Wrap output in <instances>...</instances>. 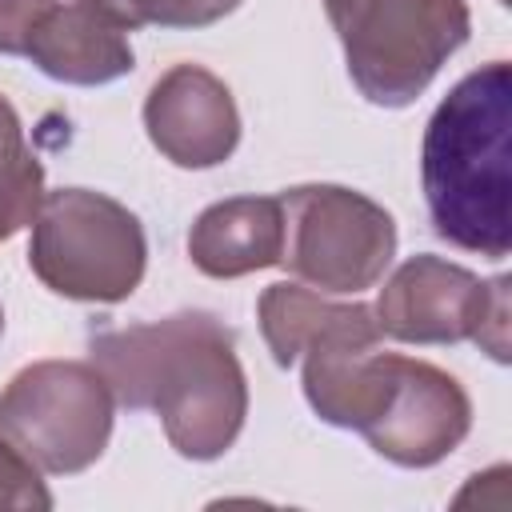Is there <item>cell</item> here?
<instances>
[{
  "mask_svg": "<svg viewBox=\"0 0 512 512\" xmlns=\"http://www.w3.org/2000/svg\"><path fill=\"white\" fill-rule=\"evenodd\" d=\"M120 408L156 412L176 456L220 460L248 420V376L232 328L184 308L164 320L108 328L88 344Z\"/></svg>",
  "mask_w": 512,
  "mask_h": 512,
  "instance_id": "obj_1",
  "label": "cell"
},
{
  "mask_svg": "<svg viewBox=\"0 0 512 512\" xmlns=\"http://www.w3.org/2000/svg\"><path fill=\"white\" fill-rule=\"evenodd\" d=\"M420 184L432 232L460 252H512V68L480 64L448 88L424 128Z\"/></svg>",
  "mask_w": 512,
  "mask_h": 512,
  "instance_id": "obj_2",
  "label": "cell"
},
{
  "mask_svg": "<svg viewBox=\"0 0 512 512\" xmlns=\"http://www.w3.org/2000/svg\"><path fill=\"white\" fill-rule=\"evenodd\" d=\"M356 92L376 108H408L468 44L464 0H324Z\"/></svg>",
  "mask_w": 512,
  "mask_h": 512,
  "instance_id": "obj_3",
  "label": "cell"
},
{
  "mask_svg": "<svg viewBox=\"0 0 512 512\" xmlns=\"http://www.w3.org/2000/svg\"><path fill=\"white\" fill-rule=\"evenodd\" d=\"M32 276L76 304H120L128 300L148 268V236L140 216L96 188H56L28 236Z\"/></svg>",
  "mask_w": 512,
  "mask_h": 512,
  "instance_id": "obj_4",
  "label": "cell"
},
{
  "mask_svg": "<svg viewBox=\"0 0 512 512\" xmlns=\"http://www.w3.org/2000/svg\"><path fill=\"white\" fill-rule=\"evenodd\" d=\"M116 420V396L92 360H32L0 388V436L44 476L88 472Z\"/></svg>",
  "mask_w": 512,
  "mask_h": 512,
  "instance_id": "obj_5",
  "label": "cell"
},
{
  "mask_svg": "<svg viewBox=\"0 0 512 512\" xmlns=\"http://www.w3.org/2000/svg\"><path fill=\"white\" fill-rule=\"evenodd\" d=\"M280 268L328 296H356L384 280L396 256V220L348 184H296L280 192Z\"/></svg>",
  "mask_w": 512,
  "mask_h": 512,
  "instance_id": "obj_6",
  "label": "cell"
},
{
  "mask_svg": "<svg viewBox=\"0 0 512 512\" xmlns=\"http://www.w3.org/2000/svg\"><path fill=\"white\" fill-rule=\"evenodd\" d=\"M508 276L480 280L472 268L444 256H408L380 288L372 316L380 336L396 344H480L496 364H508Z\"/></svg>",
  "mask_w": 512,
  "mask_h": 512,
  "instance_id": "obj_7",
  "label": "cell"
},
{
  "mask_svg": "<svg viewBox=\"0 0 512 512\" xmlns=\"http://www.w3.org/2000/svg\"><path fill=\"white\" fill-rule=\"evenodd\" d=\"M472 432V400L464 384L432 360L392 356L380 408L360 428L368 448L396 468H432L448 460Z\"/></svg>",
  "mask_w": 512,
  "mask_h": 512,
  "instance_id": "obj_8",
  "label": "cell"
},
{
  "mask_svg": "<svg viewBox=\"0 0 512 512\" xmlns=\"http://www.w3.org/2000/svg\"><path fill=\"white\" fill-rule=\"evenodd\" d=\"M392 356L396 352L384 348L372 304L336 300V308L300 348V364H304L300 384L308 408L332 428L360 432L384 400Z\"/></svg>",
  "mask_w": 512,
  "mask_h": 512,
  "instance_id": "obj_9",
  "label": "cell"
},
{
  "mask_svg": "<svg viewBox=\"0 0 512 512\" xmlns=\"http://www.w3.org/2000/svg\"><path fill=\"white\" fill-rule=\"evenodd\" d=\"M144 132L168 164L204 172L236 152L240 108L212 68L184 60L152 80L144 96Z\"/></svg>",
  "mask_w": 512,
  "mask_h": 512,
  "instance_id": "obj_10",
  "label": "cell"
},
{
  "mask_svg": "<svg viewBox=\"0 0 512 512\" xmlns=\"http://www.w3.org/2000/svg\"><path fill=\"white\" fill-rule=\"evenodd\" d=\"M24 56L48 80L72 84V88H100V84L124 80L136 68L128 32L80 0H68V4L56 0L52 12L36 24Z\"/></svg>",
  "mask_w": 512,
  "mask_h": 512,
  "instance_id": "obj_11",
  "label": "cell"
},
{
  "mask_svg": "<svg viewBox=\"0 0 512 512\" xmlns=\"http://www.w3.org/2000/svg\"><path fill=\"white\" fill-rule=\"evenodd\" d=\"M280 196H228L208 204L188 228V260L208 280H240L280 264Z\"/></svg>",
  "mask_w": 512,
  "mask_h": 512,
  "instance_id": "obj_12",
  "label": "cell"
},
{
  "mask_svg": "<svg viewBox=\"0 0 512 512\" xmlns=\"http://www.w3.org/2000/svg\"><path fill=\"white\" fill-rule=\"evenodd\" d=\"M44 204V164L24 140L20 112L0 92V244L32 228Z\"/></svg>",
  "mask_w": 512,
  "mask_h": 512,
  "instance_id": "obj_13",
  "label": "cell"
},
{
  "mask_svg": "<svg viewBox=\"0 0 512 512\" xmlns=\"http://www.w3.org/2000/svg\"><path fill=\"white\" fill-rule=\"evenodd\" d=\"M332 308H336V300L328 292H316L300 280L268 284L256 300V320H260V336H264L272 360L280 368H292L300 360V348L324 324V316Z\"/></svg>",
  "mask_w": 512,
  "mask_h": 512,
  "instance_id": "obj_14",
  "label": "cell"
},
{
  "mask_svg": "<svg viewBox=\"0 0 512 512\" xmlns=\"http://www.w3.org/2000/svg\"><path fill=\"white\" fill-rule=\"evenodd\" d=\"M120 24L124 32L136 28H208L232 16L244 0H80Z\"/></svg>",
  "mask_w": 512,
  "mask_h": 512,
  "instance_id": "obj_15",
  "label": "cell"
},
{
  "mask_svg": "<svg viewBox=\"0 0 512 512\" xmlns=\"http://www.w3.org/2000/svg\"><path fill=\"white\" fill-rule=\"evenodd\" d=\"M44 472L16 452L4 436H0V508H32V512H48L52 508V492L40 480Z\"/></svg>",
  "mask_w": 512,
  "mask_h": 512,
  "instance_id": "obj_16",
  "label": "cell"
},
{
  "mask_svg": "<svg viewBox=\"0 0 512 512\" xmlns=\"http://www.w3.org/2000/svg\"><path fill=\"white\" fill-rule=\"evenodd\" d=\"M56 0H0V56H24L36 24Z\"/></svg>",
  "mask_w": 512,
  "mask_h": 512,
  "instance_id": "obj_17",
  "label": "cell"
},
{
  "mask_svg": "<svg viewBox=\"0 0 512 512\" xmlns=\"http://www.w3.org/2000/svg\"><path fill=\"white\" fill-rule=\"evenodd\" d=\"M0 336H4V308H0Z\"/></svg>",
  "mask_w": 512,
  "mask_h": 512,
  "instance_id": "obj_18",
  "label": "cell"
},
{
  "mask_svg": "<svg viewBox=\"0 0 512 512\" xmlns=\"http://www.w3.org/2000/svg\"><path fill=\"white\" fill-rule=\"evenodd\" d=\"M500 4H504V0H500Z\"/></svg>",
  "mask_w": 512,
  "mask_h": 512,
  "instance_id": "obj_19",
  "label": "cell"
}]
</instances>
